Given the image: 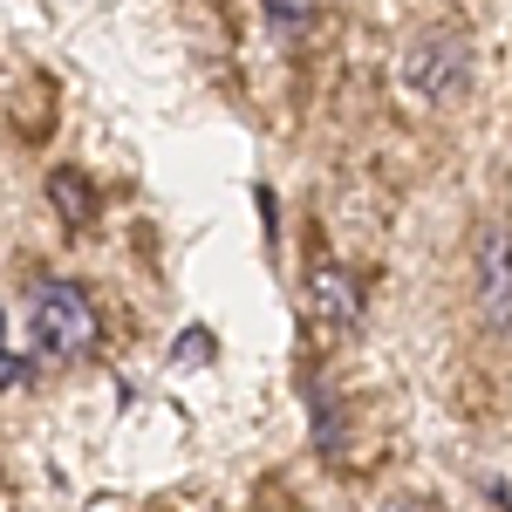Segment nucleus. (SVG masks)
Returning <instances> with one entry per match:
<instances>
[{"mask_svg":"<svg viewBox=\"0 0 512 512\" xmlns=\"http://www.w3.org/2000/svg\"><path fill=\"white\" fill-rule=\"evenodd\" d=\"M28 342L55 362H76V355H96L103 342V315L89 301L82 280H41L28 294Z\"/></svg>","mask_w":512,"mask_h":512,"instance_id":"1","label":"nucleus"},{"mask_svg":"<svg viewBox=\"0 0 512 512\" xmlns=\"http://www.w3.org/2000/svg\"><path fill=\"white\" fill-rule=\"evenodd\" d=\"M396 76H403L410 96H424V103H458V96L472 89V35H465L458 21L417 28V35L403 41Z\"/></svg>","mask_w":512,"mask_h":512,"instance_id":"2","label":"nucleus"},{"mask_svg":"<svg viewBox=\"0 0 512 512\" xmlns=\"http://www.w3.org/2000/svg\"><path fill=\"white\" fill-rule=\"evenodd\" d=\"M472 308L499 342H512V219H485L472 239Z\"/></svg>","mask_w":512,"mask_h":512,"instance_id":"3","label":"nucleus"},{"mask_svg":"<svg viewBox=\"0 0 512 512\" xmlns=\"http://www.w3.org/2000/svg\"><path fill=\"white\" fill-rule=\"evenodd\" d=\"M308 315H315L321 328H349L355 321V274L335 267L321 246L308 253Z\"/></svg>","mask_w":512,"mask_h":512,"instance_id":"4","label":"nucleus"},{"mask_svg":"<svg viewBox=\"0 0 512 512\" xmlns=\"http://www.w3.org/2000/svg\"><path fill=\"white\" fill-rule=\"evenodd\" d=\"M48 198H55V212H62V226H96V192H89V178L82 171H55L48 178Z\"/></svg>","mask_w":512,"mask_h":512,"instance_id":"5","label":"nucleus"},{"mask_svg":"<svg viewBox=\"0 0 512 512\" xmlns=\"http://www.w3.org/2000/svg\"><path fill=\"white\" fill-rule=\"evenodd\" d=\"M14 383H28V362H14V349H7V315H0V390H14Z\"/></svg>","mask_w":512,"mask_h":512,"instance_id":"6","label":"nucleus"},{"mask_svg":"<svg viewBox=\"0 0 512 512\" xmlns=\"http://www.w3.org/2000/svg\"><path fill=\"white\" fill-rule=\"evenodd\" d=\"M383 512H431V499H390Z\"/></svg>","mask_w":512,"mask_h":512,"instance_id":"7","label":"nucleus"}]
</instances>
